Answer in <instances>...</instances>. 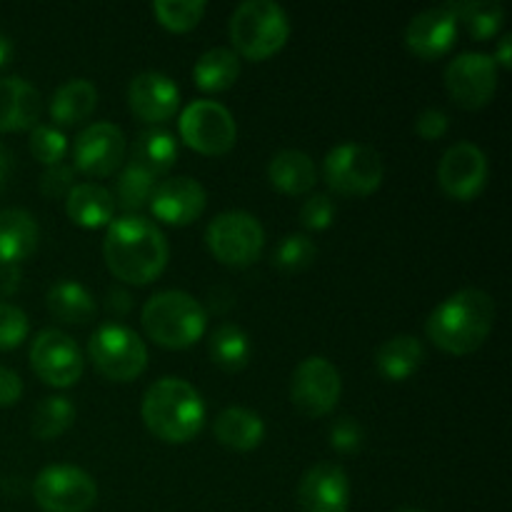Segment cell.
Wrapping results in <instances>:
<instances>
[{
	"instance_id": "6da1fadb",
	"label": "cell",
	"mask_w": 512,
	"mask_h": 512,
	"mask_svg": "<svg viewBox=\"0 0 512 512\" xmlns=\"http://www.w3.org/2000/svg\"><path fill=\"white\" fill-rule=\"evenodd\" d=\"M110 273L128 285H148L168 265L170 248L163 230L143 215H123L108 225L103 243Z\"/></svg>"
},
{
	"instance_id": "7a4b0ae2",
	"label": "cell",
	"mask_w": 512,
	"mask_h": 512,
	"mask_svg": "<svg viewBox=\"0 0 512 512\" xmlns=\"http://www.w3.org/2000/svg\"><path fill=\"white\" fill-rule=\"evenodd\" d=\"M493 323V298L480 288H465L445 298L430 313L425 335L443 353L470 355L488 340Z\"/></svg>"
},
{
	"instance_id": "3957f363",
	"label": "cell",
	"mask_w": 512,
	"mask_h": 512,
	"mask_svg": "<svg viewBox=\"0 0 512 512\" xmlns=\"http://www.w3.org/2000/svg\"><path fill=\"white\" fill-rule=\"evenodd\" d=\"M140 415L155 438L183 445L203 430L205 403L188 380L160 378L145 390Z\"/></svg>"
},
{
	"instance_id": "277c9868",
	"label": "cell",
	"mask_w": 512,
	"mask_h": 512,
	"mask_svg": "<svg viewBox=\"0 0 512 512\" xmlns=\"http://www.w3.org/2000/svg\"><path fill=\"white\" fill-rule=\"evenodd\" d=\"M140 323L155 345L183 350L203 338L208 330V313L183 290H160L143 305Z\"/></svg>"
},
{
	"instance_id": "5b68a950",
	"label": "cell",
	"mask_w": 512,
	"mask_h": 512,
	"mask_svg": "<svg viewBox=\"0 0 512 512\" xmlns=\"http://www.w3.org/2000/svg\"><path fill=\"white\" fill-rule=\"evenodd\" d=\"M230 40H233L235 55L260 60L278 53L290 38L288 13L273 0H245L230 15Z\"/></svg>"
},
{
	"instance_id": "8992f818",
	"label": "cell",
	"mask_w": 512,
	"mask_h": 512,
	"mask_svg": "<svg viewBox=\"0 0 512 512\" xmlns=\"http://www.w3.org/2000/svg\"><path fill=\"white\" fill-rule=\"evenodd\" d=\"M88 355L100 375L128 383L148 368V345L135 330L120 323H105L90 335Z\"/></svg>"
},
{
	"instance_id": "52a82bcc",
	"label": "cell",
	"mask_w": 512,
	"mask_h": 512,
	"mask_svg": "<svg viewBox=\"0 0 512 512\" xmlns=\"http://www.w3.org/2000/svg\"><path fill=\"white\" fill-rule=\"evenodd\" d=\"M325 183L340 195L365 198L383 183L385 165L378 150L365 143L335 145L323 160Z\"/></svg>"
},
{
	"instance_id": "ba28073f",
	"label": "cell",
	"mask_w": 512,
	"mask_h": 512,
	"mask_svg": "<svg viewBox=\"0 0 512 512\" xmlns=\"http://www.w3.org/2000/svg\"><path fill=\"white\" fill-rule=\"evenodd\" d=\"M208 250L230 268H245L260 258L265 248V230L255 215L245 210H228L215 215L205 230Z\"/></svg>"
},
{
	"instance_id": "9c48e42d",
	"label": "cell",
	"mask_w": 512,
	"mask_h": 512,
	"mask_svg": "<svg viewBox=\"0 0 512 512\" xmlns=\"http://www.w3.org/2000/svg\"><path fill=\"white\" fill-rule=\"evenodd\" d=\"M33 498L45 512H88L98 500V485L83 468L48 465L33 480Z\"/></svg>"
},
{
	"instance_id": "30bf717a",
	"label": "cell",
	"mask_w": 512,
	"mask_h": 512,
	"mask_svg": "<svg viewBox=\"0 0 512 512\" xmlns=\"http://www.w3.org/2000/svg\"><path fill=\"white\" fill-rule=\"evenodd\" d=\"M180 138L188 148L203 155H225L233 150L238 128L225 105L215 100H193L178 120Z\"/></svg>"
},
{
	"instance_id": "8fae6325",
	"label": "cell",
	"mask_w": 512,
	"mask_h": 512,
	"mask_svg": "<svg viewBox=\"0 0 512 512\" xmlns=\"http://www.w3.org/2000/svg\"><path fill=\"white\" fill-rule=\"evenodd\" d=\"M340 393H343V380L338 368L323 355L300 360L290 378V400L308 418H325L333 413Z\"/></svg>"
},
{
	"instance_id": "7c38bea8",
	"label": "cell",
	"mask_w": 512,
	"mask_h": 512,
	"mask_svg": "<svg viewBox=\"0 0 512 512\" xmlns=\"http://www.w3.org/2000/svg\"><path fill=\"white\" fill-rule=\"evenodd\" d=\"M30 368L53 388H70L83 375L85 358L70 335L48 328L40 330L30 345Z\"/></svg>"
},
{
	"instance_id": "4fadbf2b",
	"label": "cell",
	"mask_w": 512,
	"mask_h": 512,
	"mask_svg": "<svg viewBox=\"0 0 512 512\" xmlns=\"http://www.w3.org/2000/svg\"><path fill=\"white\" fill-rule=\"evenodd\" d=\"M445 88L465 110H478L493 100L498 90V65L488 53H463L445 68Z\"/></svg>"
},
{
	"instance_id": "5bb4252c",
	"label": "cell",
	"mask_w": 512,
	"mask_h": 512,
	"mask_svg": "<svg viewBox=\"0 0 512 512\" xmlns=\"http://www.w3.org/2000/svg\"><path fill=\"white\" fill-rule=\"evenodd\" d=\"M128 140L113 123H93L75 138L73 168L93 178H108L123 165Z\"/></svg>"
},
{
	"instance_id": "9a60e30c",
	"label": "cell",
	"mask_w": 512,
	"mask_h": 512,
	"mask_svg": "<svg viewBox=\"0 0 512 512\" xmlns=\"http://www.w3.org/2000/svg\"><path fill=\"white\" fill-rule=\"evenodd\" d=\"M438 183L453 200H473L488 183V158L475 143H455L438 163Z\"/></svg>"
},
{
	"instance_id": "2e32d148",
	"label": "cell",
	"mask_w": 512,
	"mask_h": 512,
	"mask_svg": "<svg viewBox=\"0 0 512 512\" xmlns=\"http://www.w3.org/2000/svg\"><path fill=\"white\" fill-rule=\"evenodd\" d=\"M150 210L165 225H190L208 205L205 188L195 178H165L155 183Z\"/></svg>"
},
{
	"instance_id": "e0dca14e",
	"label": "cell",
	"mask_w": 512,
	"mask_h": 512,
	"mask_svg": "<svg viewBox=\"0 0 512 512\" xmlns=\"http://www.w3.org/2000/svg\"><path fill=\"white\" fill-rule=\"evenodd\" d=\"M300 512H348L350 478L340 465L318 463L298 485Z\"/></svg>"
},
{
	"instance_id": "ac0fdd59",
	"label": "cell",
	"mask_w": 512,
	"mask_h": 512,
	"mask_svg": "<svg viewBox=\"0 0 512 512\" xmlns=\"http://www.w3.org/2000/svg\"><path fill=\"white\" fill-rule=\"evenodd\" d=\"M458 18L448 3L428 8L415 15L405 28V45L413 55L423 60L443 58L458 40Z\"/></svg>"
},
{
	"instance_id": "d6986e66",
	"label": "cell",
	"mask_w": 512,
	"mask_h": 512,
	"mask_svg": "<svg viewBox=\"0 0 512 512\" xmlns=\"http://www.w3.org/2000/svg\"><path fill=\"white\" fill-rule=\"evenodd\" d=\"M128 105L145 123H165L178 113L180 90L168 75L145 70L130 80Z\"/></svg>"
},
{
	"instance_id": "ffe728a7",
	"label": "cell",
	"mask_w": 512,
	"mask_h": 512,
	"mask_svg": "<svg viewBox=\"0 0 512 512\" xmlns=\"http://www.w3.org/2000/svg\"><path fill=\"white\" fill-rule=\"evenodd\" d=\"M43 98L23 78H0V133L33 130L40 120Z\"/></svg>"
},
{
	"instance_id": "44dd1931",
	"label": "cell",
	"mask_w": 512,
	"mask_h": 512,
	"mask_svg": "<svg viewBox=\"0 0 512 512\" xmlns=\"http://www.w3.org/2000/svg\"><path fill=\"white\" fill-rule=\"evenodd\" d=\"M38 220L20 208L0 210V265H18L38 248Z\"/></svg>"
},
{
	"instance_id": "7402d4cb",
	"label": "cell",
	"mask_w": 512,
	"mask_h": 512,
	"mask_svg": "<svg viewBox=\"0 0 512 512\" xmlns=\"http://www.w3.org/2000/svg\"><path fill=\"white\" fill-rule=\"evenodd\" d=\"M65 213L80 228H103L113 223V193L98 183H78L65 195Z\"/></svg>"
},
{
	"instance_id": "603a6c76",
	"label": "cell",
	"mask_w": 512,
	"mask_h": 512,
	"mask_svg": "<svg viewBox=\"0 0 512 512\" xmlns=\"http://www.w3.org/2000/svg\"><path fill=\"white\" fill-rule=\"evenodd\" d=\"M215 440L235 453L255 450L265 440V423L248 408H225L213 423Z\"/></svg>"
},
{
	"instance_id": "cb8c5ba5",
	"label": "cell",
	"mask_w": 512,
	"mask_h": 512,
	"mask_svg": "<svg viewBox=\"0 0 512 512\" xmlns=\"http://www.w3.org/2000/svg\"><path fill=\"white\" fill-rule=\"evenodd\" d=\"M268 178L280 193L305 195L318 183V170H315L313 158L303 150H280L270 160Z\"/></svg>"
},
{
	"instance_id": "d4e9b609",
	"label": "cell",
	"mask_w": 512,
	"mask_h": 512,
	"mask_svg": "<svg viewBox=\"0 0 512 512\" xmlns=\"http://www.w3.org/2000/svg\"><path fill=\"white\" fill-rule=\"evenodd\" d=\"M425 360V348L415 335H395L375 350V368L383 378L403 383L420 370Z\"/></svg>"
},
{
	"instance_id": "484cf974",
	"label": "cell",
	"mask_w": 512,
	"mask_h": 512,
	"mask_svg": "<svg viewBox=\"0 0 512 512\" xmlns=\"http://www.w3.org/2000/svg\"><path fill=\"white\" fill-rule=\"evenodd\" d=\"M95 105H98V90L90 80L73 78L68 83L60 85L50 98V118L63 128L78 125L93 115Z\"/></svg>"
},
{
	"instance_id": "4316f807",
	"label": "cell",
	"mask_w": 512,
	"mask_h": 512,
	"mask_svg": "<svg viewBox=\"0 0 512 512\" xmlns=\"http://www.w3.org/2000/svg\"><path fill=\"white\" fill-rule=\"evenodd\" d=\"M45 303L53 318L60 323L83 325L93 320L95 315V298L85 285L75 283V280H58L45 293Z\"/></svg>"
},
{
	"instance_id": "83f0119b",
	"label": "cell",
	"mask_w": 512,
	"mask_h": 512,
	"mask_svg": "<svg viewBox=\"0 0 512 512\" xmlns=\"http://www.w3.org/2000/svg\"><path fill=\"white\" fill-rule=\"evenodd\" d=\"M175 158H178V143H175L173 135L168 130L150 128L143 130L138 135V140L133 143V158H130V163L158 180L160 175H165L173 168Z\"/></svg>"
},
{
	"instance_id": "f1b7e54d",
	"label": "cell",
	"mask_w": 512,
	"mask_h": 512,
	"mask_svg": "<svg viewBox=\"0 0 512 512\" xmlns=\"http://www.w3.org/2000/svg\"><path fill=\"white\" fill-rule=\"evenodd\" d=\"M210 360L218 365L225 373H238L250 363L253 355V343H250L248 333L235 323H220L218 328L210 333L208 340Z\"/></svg>"
},
{
	"instance_id": "f546056e",
	"label": "cell",
	"mask_w": 512,
	"mask_h": 512,
	"mask_svg": "<svg viewBox=\"0 0 512 512\" xmlns=\"http://www.w3.org/2000/svg\"><path fill=\"white\" fill-rule=\"evenodd\" d=\"M240 75V58L230 48L205 50L193 65V80L200 90L223 93L233 88Z\"/></svg>"
},
{
	"instance_id": "4dcf8cb0",
	"label": "cell",
	"mask_w": 512,
	"mask_h": 512,
	"mask_svg": "<svg viewBox=\"0 0 512 512\" xmlns=\"http://www.w3.org/2000/svg\"><path fill=\"white\" fill-rule=\"evenodd\" d=\"M448 8L475 40H490L498 35L505 20L503 5L495 0H450Z\"/></svg>"
},
{
	"instance_id": "1f68e13d",
	"label": "cell",
	"mask_w": 512,
	"mask_h": 512,
	"mask_svg": "<svg viewBox=\"0 0 512 512\" xmlns=\"http://www.w3.org/2000/svg\"><path fill=\"white\" fill-rule=\"evenodd\" d=\"M75 423V405L65 395L43 398L30 420V433L38 440H55L68 433Z\"/></svg>"
},
{
	"instance_id": "d6a6232c",
	"label": "cell",
	"mask_w": 512,
	"mask_h": 512,
	"mask_svg": "<svg viewBox=\"0 0 512 512\" xmlns=\"http://www.w3.org/2000/svg\"><path fill=\"white\" fill-rule=\"evenodd\" d=\"M155 183L158 180L153 175H148L145 170L135 168L133 163L125 165V170L120 173L118 185H115V198L118 200V208L125 210V215H138L140 208L150 203V195H153Z\"/></svg>"
},
{
	"instance_id": "836d02e7",
	"label": "cell",
	"mask_w": 512,
	"mask_h": 512,
	"mask_svg": "<svg viewBox=\"0 0 512 512\" xmlns=\"http://www.w3.org/2000/svg\"><path fill=\"white\" fill-rule=\"evenodd\" d=\"M208 5L203 0H155L153 13L163 28L173 33H188L203 20Z\"/></svg>"
},
{
	"instance_id": "e575fe53",
	"label": "cell",
	"mask_w": 512,
	"mask_h": 512,
	"mask_svg": "<svg viewBox=\"0 0 512 512\" xmlns=\"http://www.w3.org/2000/svg\"><path fill=\"white\" fill-rule=\"evenodd\" d=\"M315 255H318V248H315L313 240L303 233H293L285 235L278 243L273 253V265L280 273H303L305 268L315 263Z\"/></svg>"
},
{
	"instance_id": "d590c367",
	"label": "cell",
	"mask_w": 512,
	"mask_h": 512,
	"mask_svg": "<svg viewBox=\"0 0 512 512\" xmlns=\"http://www.w3.org/2000/svg\"><path fill=\"white\" fill-rule=\"evenodd\" d=\"M30 153L43 165H58L68 155V138L55 125L38 123L30 130Z\"/></svg>"
},
{
	"instance_id": "8d00e7d4",
	"label": "cell",
	"mask_w": 512,
	"mask_h": 512,
	"mask_svg": "<svg viewBox=\"0 0 512 512\" xmlns=\"http://www.w3.org/2000/svg\"><path fill=\"white\" fill-rule=\"evenodd\" d=\"M28 315L13 303H0V350H13L28 338Z\"/></svg>"
},
{
	"instance_id": "74e56055",
	"label": "cell",
	"mask_w": 512,
	"mask_h": 512,
	"mask_svg": "<svg viewBox=\"0 0 512 512\" xmlns=\"http://www.w3.org/2000/svg\"><path fill=\"white\" fill-rule=\"evenodd\" d=\"M328 438L338 453H358L365 443V430L355 418H338L330 425Z\"/></svg>"
},
{
	"instance_id": "f35d334b",
	"label": "cell",
	"mask_w": 512,
	"mask_h": 512,
	"mask_svg": "<svg viewBox=\"0 0 512 512\" xmlns=\"http://www.w3.org/2000/svg\"><path fill=\"white\" fill-rule=\"evenodd\" d=\"M335 220V203L323 193L310 195L300 208V223L308 230H328Z\"/></svg>"
},
{
	"instance_id": "ab89813d",
	"label": "cell",
	"mask_w": 512,
	"mask_h": 512,
	"mask_svg": "<svg viewBox=\"0 0 512 512\" xmlns=\"http://www.w3.org/2000/svg\"><path fill=\"white\" fill-rule=\"evenodd\" d=\"M75 168L73 165H50L45 168L43 178H40V190H43L45 198H65L70 190L75 188Z\"/></svg>"
},
{
	"instance_id": "60d3db41",
	"label": "cell",
	"mask_w": 512,
	"mask_h": 512,
	"mask_svg": "<svg viewBox=\"0 0 512 512\" xmlns=\"http://www.w3.org/2000/svg\"><path fill=\"white\" fill-rule=\"evenodd\" d=\"M448 128L450 120L440 108H425L423 113H418V118H415V133L423 140L443 138V135L448 133Z\"/></svg>"
},
{
	"instance_id": "b9f144b4",
	"label": "cell",
	"mask_w": 512,
	"mask_h": 512,
	"mask_svg": "<svg viewBox=\"0 0 512 512\" xmlns=\"http://www.w3.org/2000/svg\"><path fill=\"white\" fill-rule=\"evenodd\" d=\"M20 395H23V380H20V375L0 365V408L15 405L20 400Z\"/></svg>"
},
{
	"instance_id": "7bdbcfd3",
	"label": "cell",
	"mask_w": 512,
	"mask_h": 512,
	"mask_svg": "<svg viewBox=\"0 0 512 512\" xmlns=\"http://www.w3.org/2000/svg\"><path fill=\"white\" fill-rule=\"evenodd\" d=\"M20 273L18 265H0V295H13L20 288Z\"/></svg>"
},
{
	"instance_id": "ee69618b",
	"label": "cell",
	"mask_w": 512,
	"mask_h": 512,
	"mask_svg": "<svg viewBox=\"0 0 512 512\" xmlns=\"http://www.w3.org/2000/svg\"><path fill=\"white\" fill-rule=\"evenodd\" d=\"M105 308H108L113 315H125L130 310V295L125 293V290H120V288L110 290Z\"/></svg>"
},
{
	"instance_id": "f6af8a7d",
	"label": "cell",
	"mask_w": 512,
	"mask_h": 512,
	"mask_svg": "<svg viewBox=\"0 0 512 512\" xmlns=\"http://www.w3.org/2000/svg\"><path fill=\"white\" fill-rule=\"evenodd\" d=\"M13 160H15L13 153H10V150L0 143V193H3V188L8 185V180H10V175H13V168H15Z\"/></svg>"
},
{
	"instance_id": "bcb514c9",
	"label": "cell",
	"mask_w": 512,
	"mask_h": 512,
	"mask_svg": "<svg viewBox=\"0 0 512 512\" xmlns=\"http://www.w3.org/2000/svg\"><path fill=\"white\" fill-rule=\"evenodd\" d=\"M510 45H512V38H510V35H503V40H500L498 50H495V55H493L495 65H498V63H500V65H503V68H510V65H512Z\"/></svg>"
},
{
	"instance_id": "7dc6e473",
	"label": "cell",
	"mask_w": 512,
	"mask_h": 512,
	"mask_svg": "<svg viewBox=\"0 0 512 512\" xmlns=\"http://www.w3.org/2000/svg\"><path fill=\"white\" fill-rule=\"evenodd\" d=\"M10 58H13V40H10L8 35L0 33V68H3Z\"/></svg>"
},
{
	"instance_id": "c3c4849f",
	"label": "cell",
	"mask_w": 512,
	"mask_h": 512,
	"mask_svg": "<svg viewBox=\"0 0 512 512\" xmlns=\"http://www.w3.org/2000/svg\"><path fill=\"white\" fill-rule=\"evenodd\" d=\"M398 512H425V510H418V508H405V510H398Z\"/></svg>"
}]
</instances>
